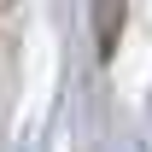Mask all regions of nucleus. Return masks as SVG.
Masks as SVG:
<instances>
[{"label": "nucleus", "mask_w": 152, "mask_h": 152, "mask_svg": "<svg viewBox=\"0 0 152 152\" xmlns=\"http://www.w3.org/2000/svg\"><path fill=\"white\" fill-rule=\"evenodd\" d=\"M117 23H123V0H99V53L117 47Z\"/></svg>", "instance_id": "f257e3e1"}]
</instances>
